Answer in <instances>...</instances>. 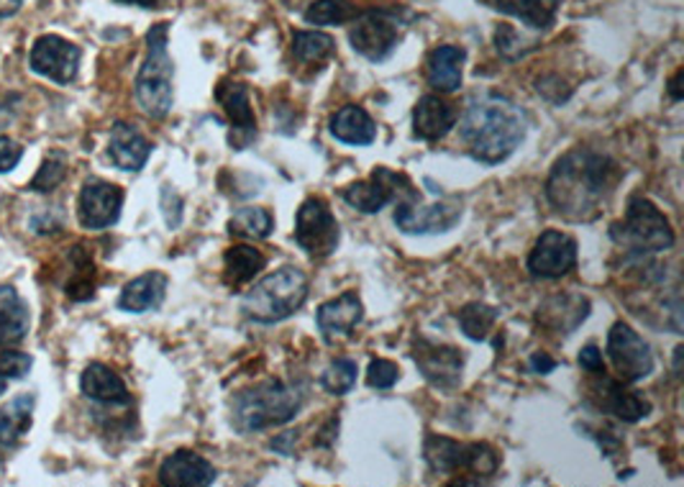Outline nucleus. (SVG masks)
I'll use <instances>...</instances> for the list:
<instances>
[{
	"label": "nucleus",
	"instance_id": "nucleus-1",
	"mask_svg": "<svg viewBox=\"0 0 684 487\" xmlns=\"http://www.w3.org/2000/svg\"><path fill=\"white\" fill-rule=\"evenodd\" d=\"M623 177L618 162L595 149L577 147L556 160L546 198L567 221H595Z\"/></svg>",
	"mask_w": 684,
	"mask_h": 487
},
{
	"label": "nucleus",
	"instance_id": "nucleus-2",
	"mask_svg": "<svg viewBox=\"0 0 684 487\" xmlns=\"http://www.w3.org/2000/svg\"><path fill=\"white\" fill-rule=\"evenodd\" d=\"M460 137L472 160L500 164L521 147L525 139V116L521 108L498 95H485L469 103L462 118Z\"/></svg>",
	"mask_w": 684,
	"mask_h": 487
},
{
	"label": "nucleus",
	"instance_id": "nucleus-3",
	"mask_svg": "<svg viewBox=\"0 0 684 487\" xmlns=\"http://www.w3.org/2000/svg\"><path fill=\"white\" fill-rule=\"evenodd\" d=\"M305 390L298 382L265 380L259 385L239 390L231 398V424L239 433H254L282 426L303 408Z\"/></svg>",
	"mask_w": 684,
	"mask_h": 487
},
{
	"label": "nucleus",
	"instance_id": "nucleus-4",
	"mask_svg": "<svg viewBox=\"0 0 684 487\" xmlns=\"http://www.w3.org/2000/svg\"><path fill=\"white\" fill-rule=\"evenodd\" d=\"M308 292H311V285H308L303 269L280 267L252 285L250 292L242 298V311L246 318L257 321V324H280L303 309Z\"/></svg>",
	"mask_w": 684,
	"mask_h": 487
},
{
	"label": "nucleus",
	"instance_id": "nucleus-5",
	"mask_svg": "<svg viewBox=\"0 0 684 487\" xmlns=\"http://www.w3.org/2000/svg\"><path fill=\"white\" fill-rule=\"evenodd\" d=\"M167 34H170L167 24H156L149 28L147 59L137 74V85H134V93H137L141 111L152 118L167 116L172 101H175V93H172L175 65H172L167 51Z\"/></svg>",
	"mask_w": 684,
	"mask_h": 487
},
{
	"label": "nucleus",
	"instance_id": "nucleus-6",
	"mask_svg": "<svg viewBox=\"0 0 684 487\" xmlns=\"http://www.w3.org/2000/svg\"><path fill=\"white\" fill-rule=\"evenodd\" d=\"M611 239L628 254H634V257H646V254L672 250L674 229L649 198L636 195V198L628 200L626 219L613 223Z\"/></svg>",
	"mask_w": 684,
	"mask_h": 487
},
{
	"label": "nucleus",
	"instance_id": "nucleus-7",
	"mask_svg": "<svg viewBox=\"0 0 684 487\" xmlns=\"http://www.w3.org/2000/svg\"><path fill=\"white\" fill-rule=\"evenodd\" d=\"M424 456L431 472H472L490 477L500 467V456L490 444H464V441L428 433Z\"/></svg>",
	"mask_w": 684,
	"mask_h": 487
},
{
	"label": "nucleus",
	"instance_id": "nucleus-8",
	"mask_svg": "<svg viewBox=\"0 0 684 487\" xmlns=\"http://www.w3.org/2000/svg\"><path fill=\"white\" fill-rule=\"evenodd\" d=\"M341 198L347 200L351 208L359 213H380L382 208L393 200H418L420 195L413 183L401 172H393L387 167H378L370 175V179L362 183H351L341 190Z\"/></svg>",
	"mask_w": 684,
	"mask_h": 487
},
{
	"label": "nucleus",
	"instance_id": "nucleus-9",
	"mask_svg": "<svg viewBox=\"0 0 684 487\" xmlns=\"http://www.w3.org/2000/svg\"><path fill=\"white\" fill-rule=\"evenodd\" d=\"M338 239H341V231H338V221L331 213L326 200L308 198L295 216V242L300 250L308 257L323 259L336 252Z\"/></svg>",
	"mask_w": 684,
	"mask_h": 487
},
{
	"label": "nucleus",
	"instance_id": "nucleus-10",
	"mask_svg": "<svg viewBox=\"0 0 684 487\" xmlns=\"http://www.w3.org/2000/svg\"><path fill=\"white\" fill-rule=\"evenodd\" d=\"M349 42L357 55L382 62L393 55L397 42H401V26L390 11H367L349 28Z\"/></svg>",
	"mask_w": 684,
	"mask_h": 487
},
{
	"label": "nucleus",
	"instance_id": "nucleus-11",
	"mask_svg": "<svg viewBox=\"0 0 684 487\" xmlns=\"http://www.w3.org/2000/svg\"><path fill=\"white\" fill-rule=\"evenodd\" d=\"M607 357L623 382H638L653 372V355L641 336L618 321L607 334Z\"/></svg>",
	"mask_w": 684,
	"mask_h": 487
},
{
	"label": "nucleus",
	"instance_id": "nucleus-12",
	"mask_svg": "<svg viewBox=\"0 0 684 487\" xmlns=\"http://www.w3.org/2000/svg\"><path fill=\"white\" fill-rule=\"evenodd\" d=\"M462 206L454 200L424 206L418 200H401L395 208V227L405 234H447L460 223Z\"/></svg>",
	"mask_w": 684,
	"mask_h": 487
},
{
	"label": "nucleus",
	"instance_id": "nucleus-13",
	"mask_svg": "<svg viewBox=\"0 0 684 487\" xmlns=\"http://www.w3.org/2000/svg\"><path fill=\"white\" fill-rule=\"evenodd\" d=\"M80 57H82V51L80 47H74L72 42L62 39V36L47 34L34 42L28 62H32V70L36 74L57 82V85H67V82H72L74 78H78Z\"/></svg>",
	"mask_w": 684,
	"mask_h": 487
},
{
	"label": "nucleus",
	"instance_id": "nucleus-14",
	"mask_svg": "<svg viewBox=\"0 0 684 487\" xmlns=\"http://www.w3.org/2000/svg\"><path fill=\"white\" fill-rule=\"evenodd\" d=\"M577 265V242L564 231H544L529 254V273L536 280H556Z\"/></svg>",
	"mask_w": 684,
	"mask_h": 487
},
{
	"label": "nucleus",
	"instance_id": "nucleus-15",
	"mask_svg": "<svg viewBox=\"0 0 684 487\" xmlns=\"http://www.w3.org/2000/svg\"><path fill=\"white\" fill-rule=\"evenodd\" d=\"M413 362L424 378L431 382L433 387L454 390L462 382L464 372V355L460 349L447 347V344H436L428 339L413 341Z\"/></svg>",
	"mask_w": 684,
	"mask_h": 487
},
{
	"label": "nucleus",
	"instance_id": "nucleus-16",
	"mask_svg": "<svg viewBox=\"0 0 684 487\" xmlns=\"http://www.w3.org/2000/svg\"><path fill=\"white\" fill-rule=\"evenodd\" d=\"M124 190L118 185L105 183V179H90L82 187L78 200V219L82 229L103 231L121 219Z\"/></svg>",
	"mask_w": 684,
	"mask_h": 487
},
{
	"label": "nucleus",
	"instance_id": "nucleus-17",
	"mask_svg": "<svg viewBox=\"0 0 684 487\" xmlns=\"http://www.w3.org/2000/svg\"><path fill=\"white\" fill-rule=\"evenodd\" d=\"M216 101L221 103L223 114L229 116L236 131V137H231V144H234V149H244L257 137V116H254L250 90H246L244 82L221 80L216 88Z\"/></svg>",
	"mask_w": 684,
	"mask_h": 487
},
{
	"label": "nucleus",
	"instance_id": "nucleus-18",
	"mask_svg": "<svg viewBox=\"0 0 684 487\" xmlns=\"http://www.w3.org/2000/svg\"><path fill=\"white\" fill-rule=\"evenodd\" d=\"M364 316V305L359 301L357 292H344V295L334 298V301L323 303L318 313H315V324L318 332L328 344L344 341L355 334L359 321Z\"/></svg>",
	"mask_w": 684,
	"mask_h": 487
},
{
	"label": "nucleus",
	"instance_id": "nucleus-19",
	"mask_svg": "<svg viewBox=\"0 0 684 487\" xmlns=\"http://www.w3.org/2000/svg\"><path fill=\"white\" fill-rule=\"evenodd\" d=\"M595 374H598V382L592 385V390H595V398L600 403V408L607 410V414L618 416L621 421H626V424H636L649 416V410H651L649 401H644L641 395L634 393V390H626V385H621V382L611 380L605 372H595Z\"/></svg>",
	"mask_w": 684,
	"mask_h": 487
},
{
	"label": "nucleus",
	"instance_id": "nucleus-20",
	"mask_svg": "<svg viewBox=\"0 0 684 487\" xmlns=\"http://www.w3.org/2000/svg\"><path fill=\"white\" fill-rule=\"evenodd\" d=\"M218 472L206 456L195 452H175L162 462L160 483L167 487H206L213 485Z\"/></svg>",
	"mask_w": 684,
	"mask_h": 487
},
{
	"label": "nucleus",
	"instance_id": "nucleus-21",
	"mask_svg": "<svg viewBox=\"0 0 684 487\" xmlns=\"http://www.w3.org/2000/svg\"><path fill=\"white\" fill-rule=\"evenodd\" d=\"M108 154L118 170L139 172L147 164L149 154H152V144H149V139L137 126L118 121L111 129Z\"/></svg>",
	"mask_w": 684,
	"mask_h": 487
},
{
	"label": "nucleus",
	"instance_id": "nucleus-22",
	"mask_svg": "<svg viewBox=\"0 0 684 487\" xmlns=\"http://www.w3.org/2000/svg\"><path fill=\"white\" fill-rule=\"evenodd\" d=\"M456 126V111L441 95H424L413 108V134L424 141H439Z\"/></svg>",
	"mask_w": 684,
	"mask_h": 487
},
{
	"label": "nucleus",
	"instance_id": "nucleus-23",
	"mask_svg": "<svg viewBox=\"0 0 684 487\" xmlns=\"http://www.w3.org/2000/svg\"><path fill=\"white\" fill-rule=\"evenodd\" d=\"M590 316V301L582 295H554L538 305V324L554 334H572Z\"/></svg>",
	"mask_w": 684,
	"mask_h": 487
},
{
	"label": "nucleus",
	"instance_id": "nucleus-24",
	"mask_svg": "<svg viewBox=\"0 0 684 487\" xmlns=\"http://www.w3.org/2000/svg\"><path fill=\"white\" fill-rule=\"evenodd\" d=\"M80 390L85 398L103 403V406H124V403L131 401L129 387L118 378V372H113L111 367L101 362L85 367V372L80 378Z\"/></svg>",
	"mask_w": 684,
	"mask_h": 487
},
{
	"label": "nucleus",
	"instance_id": "nucleus-25",
	"mask_svg": "<svg viewBox=\"0 0 684 487\" xmlns=\"http://www.w3.org/2000/svg\"><path fill=\"white\" fill-rule=\"evenodd\" d=\"M464 59H467V51L462 47H451V44L436 47L426 62L428 85L439 93H456L462 88Z\"/></svg>",
	"mask_w": 684,
	"mask_h": 487
},
{
	"label": "nucleus",
	"instance_id": "nucleus-26",
	"mask_svg": "<svg viewBox=\"0 0 684 487\" xmlns=\"http://www.w3.org/2000/svg\"><path fill=\"white\" fill-rule=\"evenodd\" d=\"M167 295V275L144 273L126 285L118 295V309L129 313H147L160 309Z\"/></svg>",
	"mask_w": 684,
	"mask_h": 487
},
{
	"label": "nucleus",
	"instance_id": "nucleus-27",
	"mask_svg": "<svg viewBox=\"0 0 684 487\" xmlns=\"http://www.w3.org/2000/svg\"><path fill=\"white\" fill-rule=\"evenodd\" d=\"M495 11L513 16L536 32H546L554 26L556 13H559L564 0H485Z\"/></svg>",
	"mask_w": 684,
	"mask_h": 487
},
{
	"label": "nucleus",
	"instance_id": "nucleus-28",
	"mask_svg": "<svg viewBox=\"0 0 684 487\" xmlns=\"http://www.w3.org/2000/svg\"><path fill=\"white\" fill-rule=\"evenodd\" d=\"M331 134L344 144L370 147L378 139V126L362 106H344L331 118Z\"/></svg>",
	"mask_w": 684,
	"mask_h": 487
},
{
	"label": "nucleus",
	"instance_id": "nucleus-29",
	"mask_svg": "<svg viewBox=\"0 0 684 487\" xmlns=\"http://www.w3.org/2000/svg\"><path fill=\"white\" fill-rule=\"evenodd\" d=\"M28 334L26 303L11 285H0V347H16Z\"/></svg>",
	"mask_w": 684,
	"mask_h": 487
},
{
	"label": "nucleus",
	"instance_id": "nucleus-30",
	"mask_svg": "<svg viewBox=\"0 0 684 487\" xmlns=\"http://www.w3.org/2000/svg\"><path fill=\"white\" fill-rule=\"evenodd\" d=\"M265 265L267 257L259 250H254V246H231L223 254V282L231 290H239L242 285H250L259 275V269H265Z\"/></svg>",
	"mask_w": 684,
	"mask_h": 487
},
{
	"label": "nucleus",
	"instance_id": "nucleus-31",
	"mask_svg": "<svg viewBox=\"0 0 684 487\" xmlns=\"http://www.w3.org/2000/svg\"><path fill=\"white\" fill-rule=\"evenodd\" d=\"M36 395L24 393L13 398L9 406L0 408V447H13L24 433L32 429Z\"/></svg>",
	"mask_w": 684,
	"mask_h": 487
},
{
	"label": "nucleus",
	"instance_id": "nucleus-32",
	"mask_svg": "<svg viewBox=\"0 0 684 487\" xmlns=\"http://www.w3.org/2000/svg\"><path fill=\"white\" fill-rule=\"evenodd\" d=\"M70 267L72 273L65 282V292L70 301H93L95 295V285H97V273H95V262L90 257L88 246H72L70 252Z\"/></svg>",
	"mask_w": 684,
	"mask_h": 487
},
{
	"label": "nucleus",
	"instance_id": "nucleus-33",
	"mask_svg": "<svg viewBox=\"0 0 684 487\" xmlns=\"http://www.w3.org/2000/svg\"><path fill=\"white\" fill-rule=\"evenodd\" d=\"M292 59L300 67H311V65H321L334 55L336 44L331 39L328 34L323 32H295L292 36Z\"/></svg>",
	"mask_w": 684,
	"mask_h": 487
},
{
	"label": "nucleus",
	"instance_id": "nucleus-34",
	"mask_svg": "<svg viewBox=\"0 0 684 487\" xmlns=\"http://www.w3.org/2000/svg\"><path fill=\"white\" fill-rule=\"evenodd\" d=\"M275 229V219L267 208H239L231 216L229 231L242 239H267Z\"/></svg>",
	"mask_w": 684,
	"mask_h": 487
},
{
	"label": "nucleus",
	"instance_id": "nucleus-35",
	"mask_svg": "<svg viewBox=\"0 0 684 487\" xmlns=\"http://www.w3.org/2000/svg\"><path fill=\"white\" fill-rule=\"evenodd\" d=\"M498 316L500 313L492 309V305H485V303H469L464 305V309L456 313V321H460L462 332L467 339L472 341H485L487 336H490L492 326L498 324Z\"/></svg>",
	"mask_w": 684,
	"mask_h": 487
},
{
	"label": "nucleus",
	"instance_id": "nucleus-36",
	"mask_svg": "<svg viewBox=\"0 0 684 487\" xmlns=\"http://www.w3.org/2000/svg\"><path fill=\"white\" fill-rule=\"evenodd\" d=\"M357 385V362L355 359H334L328 370L321 374V387L331 395H347Z\"/></svg>",
	"mask_w": 684,
	"mask_h": 487
},
{
	"label": "nucleus",
	"instance_id": "nucleus-37",
	"mask_svg": "<svg viewBox=\"0 0 684 487\" xmlns=\"http://www.w3.org/2000/svg\"><path fill=\"white\" fill-rule=\"evenodd\" d=\"M351 9L344 0H315L305 9V21L315 26H334L349 21Z\"/></svg>",
	"mask_w": 684,
	"mask_h": 487
},
{
	"label": "nucleus",
	"instance_id": "nucleus-38",
	"mask_svg": "<svg viewBox=\"0 0 684 487\" xmlns=\"http://www.w3.org/2000/svg\"><path fill=\"white\" fill-rule=\"evenodd\" d=\"M65 175H67L65 156L59 152H51L47 160H44L39 172H36V175L32 177L28 187H32L34 193H51V190H57L59 183L65 179Z\"/></svg>",
	"mask_w": 684,
	"mask_h": 487
},
{
	"label": "nucleus",
	"instance_id": "nucleus-39",
	"mask_svg": "<svg viewBox=\"0 0 684 487\" xmlns=\"http://www.w3.org/2000/svg\"><path fill=\"white\" fill-rule=\"evenodd\" d=\"M401 380V367L390 359H374L367 370V385L378 387V390H390L395 382Z\"/></svg>",
	"mask_w": 684,
	"mask_h": 487
},
{
	"label": "nucleus",
	"instance_id": "nucleus-40",
	"mask_svg": "<svg viewBox=\"0 0 684 487\" xmlns=\"http://www.w3.org/2000/svg\"><path fill=\"white\" fill-rule=\"evenodd\" d=\"M34 359L24 355V351H0V372L5 378H26L28 370H32Z\"/></svg>",
	"mask_w": 684,
	"mask_h": 487
},
{
	"label": "nucleus",
	"instance_id": "nucleus-41",
	"mask_svg": "<svg viewBox=\"0 0 684 487\" xmlns=\"http://www.w3.org/2000/svg\"><path fill=\"white\" fill-rule=\"evenodd\" d=\"M24 156V147L9 137H0V172H11Z\"/></svg>",
	"mask_w": 684,
	"mask_h": 487
},
{
	"label": "nucleus",
	"instance_id": "nucleus-42",
	"mask_svg": "<svg viewBox=\"0 0 684 487\" xmlns=\"http://www.w3.org/2000/svg\"><path fill=\"white\" fill-rule=\"evenodd\" d=\"M580 367L582 370H588V372H605V362H603V351H600L595 344H588V347H584L582 351H580Z\"/></svg>",
	"mask_w": 684,
	"mask_h": 487
},
{
	"label": "nucleus",
	"instance_id": "nucleus-43",
	"mask_svg": "<svg viewBox=\"0 0 684 487\" xmlns=\"http://www.w3.org/2000/svg\"><path fill=\"white\" fill-rule=\"evenodd\" d=\"M529 364H531V370L538 372V374H548V372L556 370V359L548 357L546 351H536V355L531 357Z\"/></svg>",
	"mask_w": 684,
	"mask_h": 487
},
{
	"label": "nucleus",
	"instance_id": "nucleus-44",
	"mask_svg": "<svg viewBox=\"0 0 684 487\" xmlns=\"http://www.w3.org/2000/svg\"><path fill=\"white\" fill-rule=\"evenodd\" d=\"M682 78H684V70H676L674 78L669 80V95H672V101L680 103L684 93H682Z\"/></svg>",
	"mask_w": 684,
	"mask_h": 487
},
{
	"label": "nucleus",
	"instance_id": "nucleus-45",
	"mask_svg": "<svg viewBox=\"0 0 684 487\" xmlns=\"http://www.w3.org/2000/svg\"><path fill=\"white\" fill-rule=\"evenodd\" d=\"M21 3H24V0H0V19L13 16V13L21 9Z\"/></svg>",
	"mask_w": 684,
	"mask_h": 487
},
{
	"label": "nucleus",
	"instance_id": "nucleus-46",
	"mask_svg": "<svg viewBox=\"0 0 684 487\" xmlns=\"http://www.w3.org/2000/svg\"><path fill=\"white\" fill-rule=\"evenodd\" d=\"M290 441H295V433H292V431H290V433H285L282 439H275V441H273V449H280L282 454H290V447H288Z\"/></svg>",
	"mask_w": 684,
	"mask_h": 487
},
{
	"label": "nucleus",
	"instance_id": "nucleus-47",
	"mask_svg": "<svg viewBox=\"0 0 684 487\" xmlns=\"http://www.w3.org/2000/svg\"><path fill=\"white\" fill-rule=\"evenodd\" d=\"M116 3L139 5V9H156V5H160V0H116Z\"/></svg>",
	"mask_w": 684,
	"mask_h": 487
},
{
	"label": "nucleus",
	"instance_id": "nucleus-48",
	"mask_svg": "<svg viewBox=\"0 0 684 487\" xmlns=\"http://www.w3.org/2000/svg\"><path fill=\"white\" fill-rule=\"evenodd\" d=\"M5 387H9V378H5V374L0 372V395L5 393Z\"/></svg>",
	"mask_w": 684,
	"mask_h": 487
}]
</instances>
